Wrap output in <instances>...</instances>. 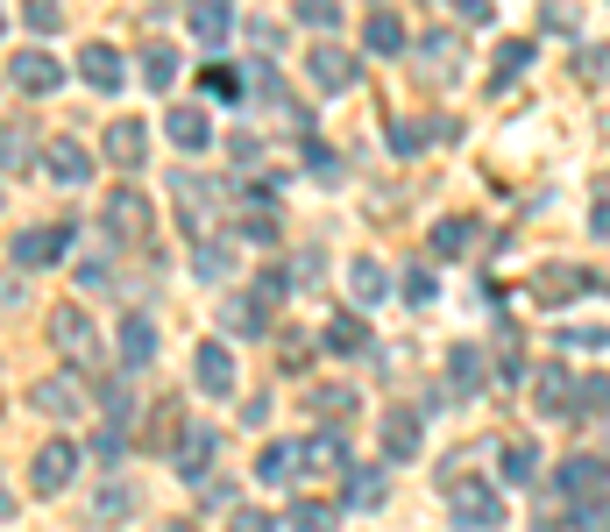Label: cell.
<instances>
[{"instance_id": "obj_1", "label": "cell", "mask_w": 610, "mask_h": 532, "mask_svg": "<svg viewBox=\"0 0 610 532\" xmlns=\"http://www.w3.org/2000/svg\"><path fill=\"white\" fill-rule=\"evenodd\" d=\"M192 376H199L206 398H235V348H227V341H199L192 348Z\"/></svg>"}, {"instance_id": "obj_37", "label": "cell", "mask_w": 610, "mask_h": 532, "mask_svg": "<svg viewBox=\"0 0 610 532\" xmlns=\"http://www.w3.org/2000/svg\"><path fill=\"white\" fill-rule=\"evenodd\" d=\"M227 263H235L227 242H199V277H227Z\"/></svg>"}, {"instance_id": "obj_39", "label": "cell", "mask_w": 610, "mask_h": 532, "mask_svg": "<svg viewBox=\"0 0 610 532\" xmlns=\"http://www.w3.org/2000/svg\"><path fill=\"white\" fill-rule=\"evenodd\" d=\"M249 93H263V100H277V93H284V86H277V64H270V57H263L256 71H249Z\"/></svg>"}, {"instance_id": "obj_12", "label": "cell", "mask_w": 610, "mask_h": 532, "mask_svg": "<svg viewBox=\"0 0 610 532\" xmlns=\"http://www.w3.org/2000/svg\"><path fill=\"white\" fill-rule=\"evenodd\" d=\"M79 398H86V391H79V376H50V384H36V391H29V405H36V412H50V419L79 412Z\"/></svg>"}, {"instance_id": "obj_8", "label": "cell", "mask_w": 610, "mask_h": 532, "mask_svg": "<svg viewBox=\"0 0 610 532\" xmlns=\"http://www.w3.org/2000/svg\"><path fill=\"white\" fill-rule=\"evenodd\" d=\"M313 86L320 93H348L355 86V57L341 43H313Z\"/></svg>"}, {"instance_id": "obj_10", "label": "cell", "mask_w": 610, "mask_h": 532, "mask_svg": "<svg viewBox=\"0 0 610 532\" xmlns=\"http://www.w3.org/2000/svg\"><path fill=\"white\" fill-rule=\"evenodd\" d=\"M227 29H235V8H227V0H192V36H199L206 50H220Z\"/></svg>"}, {"instance_id": "obj_5", "label": "cell", "mask_w": 610, "mask_h": 532, "mask_svg": "<svg viewBox=\"0 0 610 532\" xmlns=\"http://www.w3.org/2000/svg\"><path fill=\"white\" fill-rule=\"evenodd\" d=\"M8 79H15V93H57V86H64V71H57L50 50H22V57L8 64Z\"/></svg>"}, {"instance_id": "obj_15", "label": "cell", "mask_w": 610, "mask_h": 532, "mask_svg": "<svg viewBox=\"0 0 610 532\" xmlns=\"http://www.w3.org/2000/svg\"><path fill=\"white\" fill-rule=\"evenodd\" d=\"M348 291L362 298V306H376V298L391 291V270L376 263V256H355V263H348Z\"/></svg>"}, {"instance_id": "obj_49", "label": "cell", "mask_w": 610, "mask_h": 532, "mask_svg": "<svg viewBox=\"0 0 610 532\" xmlns=\"http://www.w3.org/2000/svg\"><path fill=\"white\" fill-rule=\"evenodd\" d=\"M589 227H596V235L610 242V199H596V213H589Z\"/></svg>"}, {"instance_id": "obj_25", "label": "cell", "mask_w": 610, "mask_h": 532, "mask_svg": "<svg viewBox=\"0 0 610 532\" xmlns=\"http://www.w3.org/2000/svg\"><path fill=\"white\" fill-rule=\"evenodd\" d=\"M142 79L164 93V86L178 79V50H171V43H149V50H142Z\"/></svg>"}, {"instance_id": "obj_6", "label": "cell", "mask_w": 610, "mask_h": 532, "mask_svg": "<svg viewBox=\"0 0 610 532\" xmlns=\"http://www.w3.org/2000/svg\"><path fill=\"white\" fill-rule=\"evenodd\" d=\"M71 235H79V227H50V235H15V242H8V263H15V270H36V263L64 256V249H71Z\"/></svg>"}, {"instance_id": "obj_50", "label": "cell", "mask_w": 610, "mask_h": 532, "mask_svg": "<svg viewBox=\"0 0 610 532\" xmlns=\"http://www.w3.org/2000/svg\"><path fill=\"white\" fill-rule=\"evenodd\" d=\"M454 8H462L469 22H490V0H454Z\"/></svg>"}, {"instance_id": "obj_18", "label": "cell", "mask_w": 610, "mask_h": 532, "mask_svg": "<svg viewBox=\"0 0 610 532\" xmlns=\"http://www.w3.org/2000/svg\"><path fill=\"white\" fill-rule=\"evenodd\" d=\"M497 518H504V504H497L490 490H462V504H454V525H469V532H476V525L490 532Z\"/></svg>"}, {"instance_id": "obj_40", "label": "cell", "mask_w": 610, "mask_h": 532, "mask_svg": "<svg viewBox=\"0 0 610 532\" xmlns=\"http://www.w3.org/2000/svg\"><path fill=\"white\" fill-rule=\"evenodd\" d=\"M22 171H29V135L8 128V178H22Z\"/></svg>"}, {"instance_id": "obj_44", "label": "cell", "mask_w": 610, "mask_h": 532, "mask_svg": "<svg viewBox=\"0 0 610 532\" xmlns=\"http://www.w3.org/2000/svg\"><path fill=\"white\" fill-rule=\"evenodd\" d=\"M93 447H100V462H121V447H128V433H121V426H107V433H100Z\"/></svg>"}, {"instance_id": "obj_13", "label": "cell", "mask_w": 610, "mask_h": 532, "mask_svg": "<svg viewBox=\"0 0 610 532\" xmlns=\"http://www.w3.org/2000/svg\"><path fill=\"white\" fill-rule=\"evenodd\" d=\"M50 178H57V185H86V178H93L86 142H50Z\"/></svg>"}, {"instance_id": "obj_33", "label": "cell", "mask_w": 610, "mask_h": 532, "mask_svg": "<svg viewBox=\"0 0 610 532\" xmlns=\"http://www.w3.org/2000/svg\"><path fill=\"white\" fill-rule=\"evenodd\" d=\"M447 369H454V391H476V376H483V355H476V348H454V355H447Z\"/></svg>"}, {"instance_id": "obj_46", "label": "cell", "mask_w": 610, "mask_h": 532, "mask_svg": "<svg viewBox=\"0 0 610 532\" xmlns=\"http://www.w3.org/2000/svg\"><path fill=\"white\" fill-rule=\"evenodd\" d=\"M433 291H440V284H433V270H419V277L405 284V298H412V306H426V298H433Z\"/></svg>"}, {"instance_id": "obj_32", "label": "cell", "mask_w": 610, "mask_h": 532, "mask_svg": "<svg viewBox=\"0 0 610 532\" xmlns=\"http://www.w3.org/2000/svg\"><path fill=\"white\" fill-rule=\"evenodd\" d=\"M525 64H532V43H504V50H497V79H490V86L504 93V86L518 79V71H525Z\"/></svg>"}, {"instance_id": "obj_4", "label": "cell", "mask_w": 610, "mask_h": 532, "mask_svg": "<svg viewBox=\"0 0 610 532\" xmlns=\"http://www.w3.org/2000/svg\"><path fill=\"white\" fill-rule=\"evenodd\" d=\"M100 149H107V164H121V171H142V157H149V128L121 114V121L100 135Z\"/></svg>"}, {"instance_id": "obj_22", "label": "cell", "mask_w": 610, "mask_h": 532, "mask_svg": "<svg viewBox=\"0 0 610 532\" xmlns=\"http://www.w3.org/2000/svg\"><path fill=\"white\" fill-rule=\"evenodd\" d=\"M384 490H391L384 469H355V476H348V511H376V504H384Z\"/></svg>"}, {"instance_id": "obj_30", "label": "cell", "mask_w": 610, "mask_h": 532, "mask_svg": "<svg viewBox=\"0 0 610 532\" xmlns=\"http://www.w3.org/2000/svg\"><path fill=\"white\" fill-rule=\"evenodd\" d=\"M334 504H291V532H334Z\"/></svg>"}, {"instance_id": "obj_7", "label": "cell", "mask_w": 610, "mask_h": 532, "mask_svg": "<svg viewBox=\"0 0 610 532\" xmlns=\"http://www.w3.org/2000/svg\"><path fill=\"white\" fill-rule=\"evenodd\" d=\"M419 71L426 79H454V71H462V36H447V29H433V36H419Z\"/></svg>"}, {"instance_id": "obj_42", "label": "cell", "mask_w": 610, "mask_h": 532, "mask_svg": "<svg viewBox=\"0 0 610 532\" xmlns=\"http://www.w3.org/2000/svg\"><path fill=\"white\" fill-rule=\"evenodd\" d=\"M206 93H213V100H235V93H242V79H235V71H220V64H213V71H206Z\"/></svg>"}, {"instance_id": "obj_28", "label": "cell", "mask_w": 610, "mask_h": 532, "mask_svg": "<svg viewBox=\"0 0 610 532\" xmlns=\"http://www.w3.org/2000/svg\"><path fill=\"white\" fill-rule=\"evenodd\" d=\"M334 462H341V433H320L298 447V469H334Z\"/></svg>"}, {"instance_id": "obj_29", "label": "cell", "mask_w": 610, "mask_h": 532, "mask_svg": "<svg viewBox=\"0 0 610 532\" xmlns=\"http://www.w3.org/2000/svg\"><path fill=\"white\" fill-rule=\"evenodd\" d=\"M142 220H149V206H142L135 192H121V199L107 206V227H114V235H135V227H142Z\"/></svg>"}, {"instance_id": "obj_19", "label": "cell", "mask_w": 610, "mask_h": 532, "mask_svg": "<svg viewBox=\"0 0 610 532\" xmlns=\"http://www.w3.org/2000/svg\"><path fill=\"white\" fill-rule=\"evenodd\" d=\"M327 348H334V355H362V348H369V327H362L355 313H334V320H327Z\"/></svg>"}, {"instance_id": "obj_24", "label": "cell", "mask_w": 610, "mask_h": 532, "mask_svg": "<svg viewBox=\"0 0 610 532\" xmlns=\"http://www.w3.org/2000/svg\"><path fill=\"white\" fill-rule=\"evenodd\" d=\"M476 242V220H462V213H454V220H440L433 227V256H462Z\"/></svg>"}, {"instance_id": "obj_11", "label": "cell", "mask_w": 610, "mask_h": 532, "mask_svg": "<svg viewBox=\"0 0 610 532\" xmlns=\"http://www.w3.org/2000/svg\"><path fill=\"white\" fill-rule=\"evenodd\" d=\"M362 43H369V57H398V50H405V22H398L391 8H369Z\"/></svg>"}, {"instance_id": "obj_36", "label": "cell", "mask_w": 610, "mask_h": 532, "mask_svg": "<svg viewBox=\"0 0 610 532\" xmlns=\"http://www.w3.org/2000/svg\"><path fill=\"white\" fill-rule=\"evenodd\" d=\"M305 164H313V178H320V185H341V164H334V149H327V142L305 149Z\"/></svg>"}, {"instance_id": "obj_27", "label": "cell", "mask_w": 610, "mask_h": 532, "mask_svg": "<svg viewBox=\"0 0 610 532\" xmlns=\"http://www.w3.org/2000/svg\"><path fill=\"white\" fill-rule=\"evenodd\" d=\"M291 469H298V447H284V440H277V447H263V454H256V476H263V483H284V476H291Z\"/></svg>"}, {"instance_id": "obj_31", "label": "cell", "mask_w": 610, "mask_h": 532, "mask_svg": "<svg viewBox=\"0 0 610 532\" xmlns=\"http://www.w3.org/2000/svg\"><path fill=\"white\" fill-rule=\"evenodd\" d=\"M291 15H298L305 29H320V36H327V29L341 22V0H298V8H291Z\"/></svg>"}, {"instance_id": "obj_3", "label": "cell", "mask_w": 610, "mask_h": 532, "mask_svg": "<svg viewBox=\"0 0 610 532\" xmlns=\"http://www.w3.org/2000/svg\"><path fill=\"white\" fill-rule=\"evenodd\" d=\"M79 79H86L93 93H121L128 64H121V50H114V43H86V50H79Z\"/></svg>"}, {"instance_id": "obj_9", "label": "cell", "mask_w": 610, "mask_h": 532, "mask_svg": "<svg viewBox=\"0 0 610 532\" xmlns=\"http://www.w3.org/2000/svg\"><path fill=\"white\" fill-rule=\"evenodd\" d=\"M384 454H391V462H412V454H419V412L412 405L384 412Z\"/></svg>"}, {"instance_id": "obj_23", "label": "cell", "mask_w": 610, "mask_h": 532, "mask_svg": "<svg viewBox=\"0 0 610 532\" xmlns=\"http://www.w3.org/2000/svg\"><path fill=\"white\" fill-rule=\"evenodd\" d=\"M227 327L235 334H270V298H235V306H227Z\"/></svg>"}, {"instance_id": "obj_20", "label": "cell", "mask_w": 610, "mask_h": 532, "mask_svg": "<svg viewBox=\"0 0 610 532\" xmlns=\"http://www.w3.org/2000/svg\"><path fill=\"white\" fill-rule=\"evenodd\" d=\"M582 284H589L582 270H568V263H554V277H540V284H532V291H540V306H568V298H575Z\"/></svg>"}, {"instance_id": "obj_26", "label": "cell", "mask_w": 610, "mask_h": 532, "mask_svg": "<svg viewBox=\"0 0 610 532\" xmlns=\"http://www.w3.org/2000/svg\"><path fill=\"white\" fill-rule=\"evenodd\" d=\"M568 384H575L568 369H540V412H568V405H575V391H568Z\"/></svg>"}, {"instance_id": "obj_16", "label": "cell", "mask_w": 610, "mask_h": 532, "mask_svg": "<svg viewBox=\"0 0 610 532\" xmlns=\"http://www.w3.org/2000/svg\"><path fill=\"white\" fill-rule=\"evenodd\" d=\"M149 355H157V327H149L142 313H128V320H121V362H128V369H142Z\"/></svg>"}, {"instance_id": "obj_43", "label": "cell", "mask_w": 610, "mask_h": 532, "mask_svg": "<svg viewBox=\"0 0 610 532\" xmlns=\"http://www.w3.org/2000/svg\"><path fill=\"white\" fill-rule=\"evenodd\" d=\"M29 29H36V36L57 29V0H29Z\"/></svg>"}, {"instance_id": "obj_21", "label": "cell", "mask_w": 610, "mask_h": 532, "mask_svg": "<svg viewBox=\"0 0 610 532\" xmlns=\"http://www.w3.org/2000/svg\"><path fill=\"white\" fill-rule=\"evenodd\" d=\"M213 440H220V433H206V426L185 433V447H178V476H185V483H199V469L213 462Z\"/></svg>"}, {"instance_id": "obj_41", "label": "cell", "mask_w": 610, "mask_h": 532, "mask_svg": "<svg viewBox=\"0 0 610 532\" xmlns=\"http://www.w3.org/2000/svg\"><path fill=\"white\" fill-rule=\"evenodd\" d=\"M419 142H426V128H419V121H398V128H391V149H398V157H412Z\"/></svg>"}, {"instance_id": "obj_47", "label": "cell", "mask_w": 610, "mask_h": 532, "mask_svg": "<svg viewBox=\"0 0 610 532\" xmlns=\"http://www.w3.org/2000/svg\"><path fill=\"white\" fill-rule=\"evenodd\" d=\"M121 511H128V490H121V483H114V490H100V518H121Z\"/></svg>"}, {"instance_id": "obj_34", "label": "cell", "mask_w": 610, "mask_h": 532, "mask_svg": "<svg viewBox=\"0 0 610 532\" xmlns=\"http://www.w3.org/2000/svg\"><path fill=\"white\" fill-rule=\"evenodd\" d=\"M57 348H64V355L93 348V334H86V320H79V313H57Z\"/></svg>"}, {"instance_id": "obj_45", "label": "cell", "mask_w": 610, "mask_h": 532, "mask_svg": "<svg viewBox=\"0 0 610 532\" xmlns=\"http://www.w3.org/2000/svg\"><path fill=\"white\" fill-rule=\"evenodd\" d=\"M227 532H277V525H270V511H235V525H227Z\"/></svg>"}, {"instance_id": "obj_2", "label": "cell", "mask_w": 610, "mask_h": 532, "mask_svg": "<svg viewBox=\"0 0 610 532\" xmlns=\"http://www.w3.org/2000/svg\"><path fill=\"white\" fill-rule=\"evenodd\" d=\"M71 476H79V447H71V440H50V447H36V462H29V490L57 497Z\"/></svg>"}, {"instance_id": "obj_17", "label": "cell", "mask_w": 610, "mask_h": 532, "mask_svg": "<svg viewBox=\"0 0 610 532\" xmlns=\"http://www.w3.org/2000/svg\"><path fill=\"white\" fill-rule=\"evenodd\" d=\"M171 142H178V149H192V157H199V149L213 142V121H206L199 107H171Z\"/></svg>"}, {"instance_id": "obj_35", "label": "cell", "mask_w": 610, "mask_h": 532, "mask_svg": "<svg viewBox=\"0 0 610 532\" xmlns=\"http://www.w3.org/2000/svg\"><path fill=\"white\" fill-rule=\"evenodd\" d=\"M504 476L511 483H532V476H540V454H532V447H504Z\"/></svg>"}, {"instance_id": "obj_14", "label": "cell", "mask_w": 610, "mask_h": 532, "mask_svg": "<svg viewBox=\"0 0 610 532\" xmlns=\"http://www.w3.org/2000/svg\"><path fill=\"white\" fill-rule=\"evenodd\" d=\"M561 490L568 497H582V490H610V454L596 462V454H575V462L561 469Z\"/></svg>"}, {"instance_id": "obj_38", "label": "cell", "mask_w": 610, "mask_h": 532, "mask_svg": "<svg viewBox=\"0 0 610 532\" xmlns=\"http://www.w3.org/2000/svg\"><path fill=\"white\" fill-rule=\"evenodd\" d=\"M575 405H582V412H610V384H603V376H589V384L575 391Z\"/></svg>"}, {"instance_id": "obj_48", "label": "cell", "mask_w": 610, "mask_h": 532, "mask_svg": "<svg viewBox=\"0 0 610 532\" xmlns=\"http://www.w3.org/2000/svg\"><path fill=\"white\" fill-rule=\"evenodd\" d=\"M206 511H227V504H235V490H227V483H206V497H199Z\"/></svg>"}]
</instances>
